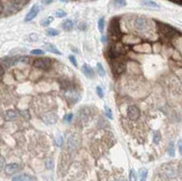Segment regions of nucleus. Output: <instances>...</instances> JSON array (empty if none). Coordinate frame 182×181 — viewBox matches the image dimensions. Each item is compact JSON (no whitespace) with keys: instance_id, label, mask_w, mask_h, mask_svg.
I'll use <instances>...</instances> for the list:
<instances>
[{"instance_id":"1","label":"nucleus","mask_w":182,"mask_h":181,"mask_svg":"<svg viewBox=\"0 0 182 181\" xmlns=\"http://www.w3.org/2000/svg\"><path fill=\"white\" fill-rule=\"evenodd\" d=\"M29 0H7L3 2L4 16H11L20 11Z\"/></svg>"},{"instance_id":"2","label":"nucleus","mask_w":182,"mask_h":181,"mask_svg":"<svg viewBox=\"0 0 182 181\" xmlns=\"http://www.w3.org/2000/svg\"><path fill=\"white\" fill-rule=\"evenodd\" d=\"M134 26L135 28L139 31V32H147L148 29H149V21L143 16H140V17H138L135 19V22H134Z\"/></svg>"},{"instance_id":"3","label":"nucleus","mask_w":182,"mask_h":181,"mask_svg":"<svg viewBox=\"0 0 182 181\" xmlns=\"http://www.w3.org/2000/svg\"><path fill=\"white\" fill-rule=\"evenodd\" d=\"M126 68H127V65H126L125 61L119 58H116L113 59L112 69H113V72L116 75H120L123 72H125Z\"/></svg>"},{"instance_id":"4","label":"nucleus","mask_w":182,"mask_h":181,"mask_svg":"<svg viewBox=\"0 0 182 181\" xmlns=\"http://www.w3.org/2000/svg\"><path fill=\"white\" fill-rule=\"evenodd\" d=\"M52 65V61L48 58H40L33 61V66L37 69H49Z\"/></svg>"},{"instance_id":"5","label":"nucleus","mask_w":182,"mask_h":181,"mask_svg":"<svg viewBox=\"0 0 182 181\" xmlns=\"http://www.w3.org/2000/svg\"><path fill=\"white\" fill-rule=\"evenodd\" d=\"M65 97L68 101H69L71 103H77L80 99V94L75 88H68L65 92Z\"/></svg>"},{"instance_id":"6","label":"nucleus","mask_w":182,"mask_h":181,"mask_svg":"<svg viewBox=\"0 0 182 181\" xmlns=\"http://www.w3.org/2000/svg\"><path fill=\"white\" fill-rule=\"evenodd\" d=\"M125 53V48L121 43H116L110 50V58L112 59L116 58H119L122 54Z\"/></svg>"},{"instance_id":"7","label":"nucleus","mask_w":182,"mask_h":181,"mask_svg":"<svg viewBox=\"0 0 182 181\" xmlns=\"http://www.w3.org/2000/svg\"><path fill=\"white\" fill-rule=\"evenodd\" d=\"M122 42L124 44L127 45H138L139 43H141V38L138 36L132 35V34H128V35H124L122 36Z\"/></svg>"},{"instance_id":"8","label":"nucleus","mask_w":182,"mask_h":181,"mask_svg":"<svg viewBox=\"0 0 182 181\" xmlns=\"http://www.w3.org/2000/svg\"><path fill=\"white\" fill-rule=\"evenodd\" d=\"M133 50L137 53H144V54H149L152 52V47L149 43H139L138 45H135L133 47Z\"/></svg>"},{"instance_id":"9","label":"nucleus","mask_w":182,"mask_h":181,"mask_svg":"<svg viewBox=\"0 0 182 181\" xmlns=\"http://www.w3.org/2000/svg\"><path fill=\"white\" fill-rule=\"evenodd\" d=\"M127 113H128V117L129 118V119L133 121L138 120V118L140 117V110L136 106H129L128 108Z\"/></svg>"},{"instance_id":"10","label":"nucleus","mask_w":182,"mask_h":181,"mask_svg":"<svg viewBox=\"0 0 182 181\" xmlns=\"http://www.w3.org/2000/svg\"><path fill=\"white\" fill-rule=\"evenodd\" d=\"M159 30L161 31V33L163 35L169 36V37H173L178 34V32L175 28L171 27L170 26H167V25H160Z\"/></svg>"},{"instance_id":"11","label":"nucleus","mask_w":182,"mask_h":181,"mask_svg":"<svg viewBox=\"0 0 182 181\" xmlns=\"http://www.w3.org/2000/svg\"><path fill=\"white\" fill-rule=\"evenodd\" d=\"M42 120L48 125H53L58 121V116L55 112H47L43 114Z\"/></svg>"},{"instance_id":"12","label":"nucleus","mask_w":182,"mask_h":181,"mask_svg":"<svg viewBox=\"0 0 182 181\" xmlns=\"http://www.w3.org/2000/svg\"><path fill=\"white\" fill-rule=\"evenodd\" d=\"M39 10H40V7L38 5H34L31 9L29 10V12L26 14V17H25V22H29L31 20H33L36 16L37 14L39 13Z\"/></svg>"},{"instance_id":"13","label":"nucleus","mask_w":182,"mask_h":181,"mask_svg":"<svg viewBox=\"0 0 182 181\" xmlns=\"http://www.w3.org/2000/svg\"><path fill=\"white\" fill-rule=\"evenodd\" d=\"M68 147L70 149H75L77 148L79 145V138L77 137V135L72 134L68 137Z\"/></svg>"},{"instance_id":"14","label":"nucleus","mask_w":182,"mask_h":181,"mask_svg":"<svg viewBox=\"0 0 182 181\" xmlns=\"http://www.w3.org/2000/svg\"><path fill=\"white\" fill-rule=\"evenodd\" d=\"M20 169L19 165L16 164V163H11V164H8L5 167V172L7 174V175H13L15 174L16 172H17Z\"/></svg>"},{"instance_id":"15","label":"nucleus","mask_w":182,"mask_h":181,"mask_svg":"<svg viewBox=\"0 0 182 181\" xmlns=\"http://www.w3.org/2000/svg\"><path fill=\"white\" fill-rule=\"evenodd\" d=\"M89 115H90V109H87V108L80 109L78 111V119L81 122H82V120H87L89 118Z\"/></svg>"},{"instance_id":"16","label":"nucleus","mask_w":182,"mask_h":181,"mask_svg":"<svg viewBox=\"0 0 182 181\" xmlns=\"http://www.w3.org/2000/svg\"><path fill=\"white\" fill-rule=\"evenodd\" d=\"M82 72L84 73V75H85L86 77H88V78H93L94 77H95V72H94V70H93V68L91 67H89V66H87L86 64H84L83 66H82Z\"/></svg>"},{"instance_id":"17","label":"nucleus","mask_w":182,"mask_h":181,"mask_svg":"<svg viewBox=\"0 0 182 181\" xmlns=\"http://www.w3.org/2000/svg\"><path fill=\"white\" fill-rule=\"evenodd\" d=\"M44 49H46L47 51H49L50 53H53V54H56V55H61V52L58 49V48L53 45V44H50V43H46L44 45Z\"/></svg>"},{"instance_id":"18","label":"nucleus","mask_w":182,"mask_h":181,"mask_svg":"<svg viewBox=\"0 0 182 181\" xmlns=\"http://www.w3.org/2000/svg\"><path fill=\"white\" fill-rule=\"evenodd\" d=\"M16 117H17V114H16V112L15 110H13V109L7 110V111L6 112V114H5V118H6V120L7 121L14 120Z\"/></svg>"},{"instance_id":"19","label":"nucleus","mask_w":182,"mask_h":181,"mask_svg":"<svg viewBox=\"0 0 182 181\" xmlns=\"http://www.w3.org/2000/svg\"><path fill=\"white\" fill-rule=\"evenodd\" d=\"M62 27H63V29L66 30V31H70V30H72L73 27H74V23H73L72 20L68 19V20H66V21L63 22Z\"/></svg>"},{"instance_id":"20","label":"nucleus","mask_w":182,"mask_h":181,"mask_svg":"<svg viewBox=\"0 0 182 181\" xmlns=\"http://www.w3.org/2000/svg\"><path fill=\"white\" fill-rule=\"evenodd\" d=\"M142 5L144 7H149V8H153V9H158L159 8V5H158L156 2L154 1H151V0H148V1H146V2H143Z\"/></svg>"},{"instance_id":"21","label":"nucleus","mask_w":182,"mask_h":181,"mask_svg":"<svg viewBox=\"0 0 182 181\" xmlns=\"http://www.w3.org/2000/svg\"><path fill=\"white\" fill-rule=\"evenodd\" d=\"M126 5H127L126 0H113V2H112V6L115 8L124 7H126Z\"/></svg>"},{"instance_id":"22","label":"nucleus","mask_w":182,"mask_h":181,"mask_svg":"<svg viewBox=\"0 0 182 181\" xmlns=\"http://www.w3.org/2000/svg\"><path fill=\"white\" fill-rule=\"evenodd\" d=\"M97 72L100 77L106 76V71L104 69V67L101 65V63H97Z\"/></svg>"},{"instance_id":"23","label":"nucleus","mask_w":182,"mask_h":181,"mask_svg":"<svg viewBox=\"0 0 182 181\" xmlns=\"http://www.w3.org/2000/svg\"><path fill=\"white\" fill-rule=\"evenodd\" d=\"M147 170L146 169H139V178H140V181H147Z\"/></svg>"},{"instance_id":"24","label":"nucleus","mask_w":182,"mask_h":181,"mask_svg":"<svg viewBox=\"0 0 182 181\" xmlns=\"http://www.w3.org/2000/svg\"><path fill=\"white\" fill-rule=\"evenodd\" d=\"M46 34L49 36H56L59 34V32L55 28H49L46 30Z\"/></svg>"},{"instance_id":"25","label":"nucleus","mask_w":182,"mask_h":181,"mask_svg":"<svg viewBox=\"0 0 182 181\" xmlns=\"http://www.w3.org/2000/svg\"><path fill=\"white\" fill-rule=\"evenodd\" d=\"M105 29V18L104 17H100L98 20V30L103 33Z\"/></svg>"},{"instance_id":"26","label":"nucleus","mask_w":182,"mask_h":181,"mask_svg":"<svg viewBox=\"0 0 182 181\" xmlns=\"http://www.w3.org/2000/svg\"><path fill=\"white\" fill-rule=\"evenodd\" d=\"M161 139V135L158 131H154V134H153V143L155 144H158L159 141Z\"/></svg>"},{"instance_id":"27","label":"nucleus","mask_w":182,"mask_h":181,"mask_svg":"<svg viewBox=\"0 0 182 181\" xmlns=\"http://www.w3.org/2000/svg\"><path fill=\"white\" fill-rule=\"evenodd\" d=\"M54 167V160L52 157H48L46 159V168L48 169H52Z\"/></svg>"},{"instance_id":"28","label":"nucleus","mask_w":182,"mask_h":181,"mask_svg":"<svg viewBox=\"0 0 182 181\" xmlns=\"http://www.w3.org/2000/svg\"><path fill=\"white\" fill-rule=\"evenodd\" d=\"M17 60L19 63H23V64H28L30 62V58L26 57V56H21V57H17Z\"/></svg>"},{"instance_id":"29","label":"nucleus","mask_w":182,"mask_h":181,"mask_svg":"<svg viewBox=\"0 0 182 181\" xmlns=\"http://www.w3.org/2000/svg\"><path fill=\"white\" fill-rule=\"evenodd\" d=\"M55 16L57 17H58V18H61V17H64V16H67V12L65 10H63V9H58L55 12Z\"/></svg>"},{"instance_id":"30","label":"nucleus","mask_w":182,"mask_h":181,"mask_svg":"<svg viewBox=\"0 0 182 181\" xmlns=\"http://www.w3.org/2000/svg\"><path fill=\"white\" fill-rule=\"evenodd\" d=\"M104 109H105V114H106V116L109 118V119H113V113H112V110L109 109L108 106H105Z\"/></svg>"},{"instance_id":"31","label":"nucleus","mask_w":182,"mask_h":181,"mask_svg":"<svg viewBox=\"0 0 182 181\" xmlns=\"http://www.w3.org/2000/svg\"><path fill=\"white\" fill-rule=\"evenodd\" d=\"M53 20H54L53 16H48V17L41 23V25H42L43 26H49V25L53 22Z\"/></svg>"},{"instance_id":"32","label":"nucleus","mask_w":182,"mask_h":181,"mask_svg":"<svg viewBox=\"0 0 182 181\" xmlns=\"http://www.w3.org/2000/svg\"><path fill=\"white\" fill-rule=\"evenodd\" d=\"M129 180L130 181H137L138 178H137V173L134 169H131L129 172Z\"/></svg>"},{"instance_id":"33","label":"nucleus","mask_w":182,"mask_h":181,"mask_svg":"<svg viewBox=\"0 0 182 181\" xmlns=\"http://www.w3.org/2000/svg\"><path fill=\"white\" fill-rule=\"evenodd\" d=\"M96 91H97V96L100 97V98H102V97H104V91H103V89L100 86H97Z\"/></svg>"},{"instance_id":"34","label":"nucleus","mask_w":182,"mask_h":181,"mask_svg":"<svg viewBox=\"0 0 182 181\" xmlns=\"http://www.w3.org/2000/svg\"><path fill=\"white\" fill-rule=\"evenodd\" d=\"M29 39L32 42H36L38 40V36L36 35V33H31V34H29Z\"/></svg>"},{"instance_id":"35","label":"nucleus","mask_w":182,"mask_h":181,"mask_svg":"<svg viewBox=\"0 0 182 181\" xmlns=\"http://www.w3.org/2000/svg\"><path fill=\"white\" fill-rule=\"evenodd\" d=\"M30 53H31L32 55H34V56H38V55H43V54H44L43 50H41V49H34V50H32Z\"/></svg>"},{"instance_id":"36","label":"nucleus","mask_w":182,"mask_h":181,"mask_svg":"<svg viewBox=\"0 0 182 181\" xmlns=\"http://www.w3.org/2000/svg\"><path fill=\"white\" fill-rule=\"evenodd\" d=\"M5 163H6L5 158L2 155H0V171L5 168Z\"/></svg>"},{"instance_id":"37","label":"nucleus","mask_w":182,"mask_h":181,"mask_svg":"<svg viewBox=\"0 0 182 181\" xmlns=\"http://www.w3.org/2000/svg\"><path fill=\"white\" fill-rule=\"evenodd\" d=\"M73 119V114L72 113H69V114H67L65 116V120L67 122H71Z\"/></svg>"},{"instance_id":"38","label":"nucleus","mask_w":182,"mask_h":181,"mask_svg":"<svg viewBox=\"0 0 182 181\" xmlns=\"http://www.w3.org/2000/svg\"><path fill=\"white\" fill-rule=\"evenodd\" d=\"M69 60L75 67L77 66V58H75V56H69Z\"/></svg>"},{"instance_id":"39","label":"nucleus","mask_w":182,"mask_h":181,"mask_svg":"<svg viewBox=\"0 0 182 181\" xmlns=\"http://www.w3.org/2000/svg\"><path fill=\"white\" fill-rule=\"evenodd\" d=\"M12 181H23V175H18L14 177Z\"/></svg>"},{"instance_id":"40","label":"nucleus","mask_w":182,"mask_h":181,"mask_svg":"<svg viewBox=\"0 0 182 181\" xmlns=\"http://www.w3.org/2000/svg\"><path fill=\"white\" fill-rule=\"evenodd\" d=\"M4 74H5V69H4L3 66L0 65V81L2 80V78L4 77Z\"/></svg>"},{"instance_id":"41","label":"nucleus","mask_w":182,"mask_h":181,"mask_svg":"<svg viewBox=\"0 0 182 181\" xmlns=\"http://www.w3.org/2000/svg\"><path fill=\"white\" fill-rule=\"evenodd\" d=\"M57 144L58 146H61L63 145V138H62V137H58V139H57Z\"/></svg>"},{"instance_id":"42","label":"nucleus","mask_w":182,"mask_h":181,"mask_svg":"<svg viewBox=\"0 0 182 181\" xmlns=\"http://www.w3.org/2000/svg\"><path fill=\"white\" fill-rule=\"evenodd\" d=\"M178 146H179V151H180V154L182 156V139H180V140L179 141Z\"/></svg>"},{"instance_id":"43","label":"nucleus","mask_w":182,"mask_h":181,"mask_svg":"<svg viewBox=\"0 0 182 181\" xmlns=\"http://www.w3.org/2000/svg\"><path fill=\"white\" fill-rule=\"evenodd\" d=\"M44 5H50L54 0H41Z\"/></svg>"},{"instance_id":"44","label":"nucleus","mask_w":182,"mask_h":181,"mask_svg":"<svg viewBox=\"0 0 182 181\" xmlns=\"http://www.w3.org/2000/svg\"><path fill=\"white\" fill-rule=\"evenodd\" d=\"M169 153H170V156H174L175 151H174V146H173V145H171V147H170V150L169 151Z\"/></svg>"},{"instance_id":"45","label":"nucleus","mask_w":182,"mask_h":181,"mask_svg":"<svg viewBox=\"0 0 182 181\" xmlns=\"http://www.w3.org/2000/svg\"><path fill=\"white\" fill-rule=\"evenodd\" d=\"M3 12H4V5L3 3L0 2V14H2Z\"/></svg>"},{"instance_id":"46","label":"nucleus","mask_w":182,"mask_h":181,"mask_svg":"<svg viewBox=\"0 0 182 181\" xmlns=\"http://www.w3.org/2000/svg\"><path fill=\"white\" fill-rule=\"evenodd\" d=\"M101 40H102V42H103V43H107V36H102V37H101Z\"/></svg>"},{"instance_id":"47","label":"nucleus","mask_w":182,"mask_h":181,"mask_svg":"<svg viewBox=\"0 0 182 181\" xmlns=\"http://www.w3.org/2000/svg\"><path fill=\"white\" fill-rule=\"evenodd\" d=\"M175 3H179V4H182V0H171Z\"/></svg>"}]
</instances>
